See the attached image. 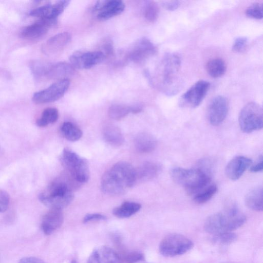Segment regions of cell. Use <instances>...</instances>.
<instances>
[{"label":"cell","mask_w":263,"mask_h":263,"mask_svg":"<svg viewBox=\"0 0 263 263\" xmlns=\"http://www.w3.org/2000/svg\"><path fill=\"white\" fill-rule=\"evenodd\" d=\"M237 239V235L232 232H224L214 235V242L222 245H229L234 242Z\"/></svg>","instance_id":"cell-34"},{"label":"cell","mask_w":263,"mask_h":263,"mask_svg":"<svg viewBox=\"0 0 263 263\" xmlns=\"http://www.w3.org/2000/svg\"><path fill=\"white\" fill-rule=\"evenodd\" d=\"M217 187L215 184H210L194 194L193 200L198 204L206 203L216 194Z\"/></svg>","instance_id":"cell-30"},{"label":"cell","mask_w":263,"mask_h":263,"mask_svg":"<svg viewBox=\"0 0 263 263\" xmlns=\"http://www.w3.org/2000/svg\"><path fill=\"white\" fill-rule=\"evenodd\" d=\"M181 60L175 53H166L163 57L160 69V83L164 91L168 95L175 94L179 91V72Z\"/></svg>","instance_id":"cell-5"},{"label":"cell","mask_w":263,"mask_h":263,"mask_svg":"<svg viewBox=\"0 0 263 263\" xmlns=\"http://www.w3.org/2000/svg\"><path fill=\"white\" fill-rule=\"evenodd\" d=\"M105 141L113 146H120L124 142V136L121 130L115 126H108L104 128L103 132Z\"/></svg>","instance_id":"cell-25"},{"label":"cell","mask_w":263,"mask_h":263,"mask_svg":"<svg viewBox=\"0 0 263 263\" xmlns=\"http://www.w3.org/2000/svg\"><path fill=\"white\" fill-rule=\"evenodd\" d=\"M246 221L245 215L236 206L232 205L210 215L204 222V228L208 233L215 235L232 232L242 226Z\"/></svg>","instance_id":"cell-2"},{"label":"cell","mask_w":263,"mask_h":263,"mask_svg":"<svg viewBox=\"0 0 263 263\" xmlns=\"http://www.w3.org/2000/svg\"><path fill=\"white\" fill-rule=\"evenodd\" d=\"M70 263H77V262L75 260H72Z\"/></svg>","instance_id":"cell-43"},{"label":"cell","mask_w":263,"mask_h":263,"mask_svg":"<svg viewBox=\"0 0 263 263\" xmlns=\"http://www.w3.org/2000/svg\"><path fill=\"white\" fill-rule=\"evenodd\" d=\"M59 118L58 110L53 107L45 109L36 121L37 126L44 127L55 123Z\"/></svg>","instance_id":"cell-28"},{"label":"cell","mask_w":263,"mask_h":263,"mask_svg":"<svg viewBox=\"0 0 263 263\" xmlns=\"http://www.w3.org/2000/svg\"><path fill=\"white\" fill-rule=\"evenodd\" d=\"M125 7L122 1L105 0L98 1L94 6V10L98 12V18L105 21L121 14Z\"/></svg>","instance_id":"cell-15"},{"label":"cell","mask_w":263,"mask_h":263,"mask_svg":"<svg viewBox=\"0 0 263 263\" xmlns=\"http://www.w3.org/2000/svg\"><path fill=\"white\" fill-rule=\"evenodd\" d=\"M57 20L40 19L35 23L24 27L20 31V36L27 40L36 41L44 37L49 29L56 24Z\"/></svg>","instance_id":"cell-14"},{"label":"cell","mask_w":263,"mask_h":263,"mask_svg":"<svg viewBox=\"0 0 263 263\" xmlns=\"http://www.w3.org/2000/svg\"><path fill=\"white\" fill-rule=\"evenodd\" d=\"M209 88L208 81L199 80L196 82L182 95L181 103L192 108L198 107L206 96Z\"/></svg>","instance_id":"cell-10"},{"label":"cell","mask_w":263,"mask_h":263,"mask_svg":"<svg viewBox=\"0 0 263 263\" xmlns=\"http://www.w3.org/2000/svg\"><path fill=\"white\" fill-rule=\"evenodd\" d=\"M121 258L127 263H136L142 260L144 255L140 252L132 251L123 254Z\"/></svg>","instance_id":"cell-36"},{"label":"cell","mask_w":263,"mask_h":263,"mask_svg":"<svg viewBox=\"0 0 263 263\" xmlns=\"http://www.w3.org/2000/svg\"><path fill=\"white\" fill-rule=\"evenodd\" d=\"M156 46L147 38L138 40L129 50L127 56L130 61L139 63L145 61L156 54Z\"/></svg>","instance_id":"cell-13"},{"label":"cell","mask_w":263,"mask_h":263,"mask_svg":"<svg viewBox=\"0 0 263 263\" xmlns=\"http://www.w3.org/2000/svg\"><path fill=\"white\" fill-rule=\"evenodd\" d=\"M69 85L70 81L68 79L60 80L48 88L34 93L32 100L36 104L54 102L64 96Z\"/></svg>","instance_id":"cell-9"},{"label":"cell","mask_w":263,"mask_h":263,"mask_svg":"<svg viewBox=\"0 0 263 263\" xmlns=\"http://www.w3.org/2000/svg\"><path fill=\"white\" fill-rule=\"evenodd\" d=\"M141 207V204L138 203L126 201L115 208L112 211V213L118 218H128L138 212Z\"/></svg>","instance_id":"cell-26"},{"label":"cell","mask_w":263,"mask_h":263,"mask_svg":"<svg viewBox=\"0 0 263 263\" xmlns=\"http://www.w3.org/2000/svg\"><path fill=\"white\" fill-rule=\"evenodd\" d=\"M137 182L135 168L129 163L119 162L103 175L101 186L102 191L110 195L125 193Z\"/></svg>","instance_id":"cell-1"},{"label":"cell","mask_w":263,"mask_h":263,"mask_svg":"<svg viewBox=\"0 0 263 263\" xmlns=\"http://www.w3.org/2000/svg\"><path fill=\"white\" fill-rule=\"evenodd\" d=\"M193 241L186 236L177 233L166 235L161 241L159 250L162 255L172 257L182 255L192 249Z\"/></svg>","instance_id":"cell-8"},{"label":"cell","mask_w":263,"mask_h":263,"mask_svg":"<svg viewBox=\"0 0 263 263\" xmlns=\"http://www.w3.org/2000/svg\"><path fill=\"white\" fill-rule=\"evenodd\" d=\"M252 160L242 156H236L231 159L226 165L227 176L233 181L239 179L247 168L250 167Z\"/></svg>","instance_id":"cell-17"},{"label":"cell","mask_w":263,"mask_h":263,"mask_svg":"<svg viewBox=\"0 0 263 263\" xmlns=\"http://www.w3.org/2000/svg\"><path fill=\"white\" fill-rule=\"evenodd\" d=\"M61 131L65 138L70 141L79 140L83 135L82 130L70 122H64L61 127Z\"/></svg>","instance_id":"cell-29"},{"label":"cell","mask_w":263,"mask_h":263,"mask_svg":"<svg viewBox=\"0 0 263 263\" xmlns=\"http://www.w3.org/2000/svg\"><path fill=\"white\" fill-rule=\"evenodd\" d=\"M171 176L190 195H194L211 183V175L200 168L175 167L171 171Z\"/></svg>","instance_id":"cell-4"},{"label":"cell","mask_w":263,"mask_h":263,"mask_svg":"<svg viewBox=\"0 0 263 263\" xmlns=\"http://www.w3.org/2000/svg\"><path fill=\"white\" fill-rule=\"evenodd\" d=\"M245 14L249 17L261 20L262 18V5L259 3L251 5L246 9Z\"/></svg>","instance_id":"cell-35"},{"label":"cell","mask_w":263,"mask_h":263,"mask_svg":"<svg viewBox=\"0 0 263 263\" xmlns=\"http://www.w3.org/2000/svg\"><path fill=\"white\" fill-rule=\"evenodd\" d=\"M122 259L112 248L100 246L95 249L89 256L87 263H121Z\"/></svg>","instance_id":"cell-18"},{"label":"cell","mask_w":263,"mask_h":263,"mask_svg":"<svg viewBox=\"0 0 263 263\" xmlns=\"http://www.w3.org/2000/svg\"><path fill=\"white\" fill-rule=\"evenodd\" d=\"M262 155L258 158L256 163L250 167V172L252 173H258L262 172L263 169V159Z\"/></svg>","instance_id":"cell-40"},{"label":"cell","mask_w":263,"mask_h":263,"mask_svg":"<svg viewBox=\"0 0 263 263\" xmlns=\"http://www.w3.org/2000/svg\"><path fill=\"white\" fill-rule=\"evenodd\" d=\"M69 1H60L53 4H46L32 10L29 15L40 19L57 20L68 6Z\"/></svg>","instance_id":"cell-16"},{"label":"cell","mask_w":263,"mask_h":263,"mask_svg":"<svg viewBox=\"0 0 263 263\" xmlns=\"http://www.w3.org/2000/svg\"><path fill=\"white\" fill-rule=\"evenodd\" d=\"M105 58V54L101 51H78L71 54L69 60L74 68L87 69L99 64Z\"/></svg>","instance_id":"cell-11"},{"label":"cell","mask_w":263,"mask_h":263,"mask_svg":"<svg viewBox=\"0 0 263 263\" xmlns=\"http://www.w3.org/2000/svg\"><path fill=\"white\" fill-rule=\"evenodd\" d=\"M73 198L71 184L60 177L51 182L39 196L40 201L50 209L60 210L67 206Z\"/></svg>","instance_id":"cell-3"},{"label":"cell","mask_w":263,"mask_h":263,"mask_svg":"<svg viewBox=\"0 0 263 263\" xmlns=\"http://www.w3.org/2000/svg\"><path fill=\"white\" fill-rule=\"evenodd\" d=\"M163 5L166 10L174 11L178 9L180 5V3L177 1H166L163 3Z\"/></svg>","instance_id":"cell-41"},{"label":"cell","mask_w":263,"mask_h":263,"mask_svg":"<svg viewBox=\"0 0 263 263\" xmlns=\"http://www.w3.org/2000/svg\"><path fill=\"white\" fill-rule=\"evenodd\" d=\"M106 219V217L102 214L98 213L88 214L83 218L84 223H87L91 221L95 220H104Z\"/></svg>","instance_id":"cell-39"},{"label":"cell","mask_w":263,"mask_h":263,"mask_svg":"<svg viewBox=\"0 0 263 263\" xmlns=\"http://www.w3.org/2000/svg\"><path fill=\"white\" fill-rule=\"evenodd\" d=\"M64 220L62 210L50 209L43 216L41 228L46 235H50L62 224Z\"/></svg>","instance_id":"cell-19"},{"label":"cell","mask_w":263,"mask_h":263,"mask_svg":"<svg viewBox=\"0 0 263 263\" xmlns=\"http://www.w3.org/2000/svg\"><path fill=\"white\" fill-rule=\"evenodd\" d=\"M132 111V106L122 104H115L109 108L108 113L111 119L119 120L126 117Z\"/></svg>","instance_id":"cell-31"},{"label":"cell","mask_w":263,"mask_h":263,"mask_svg":"<svg viewBox=\"0 0 263 263\" xmlns=\"http://www.w3.org/2000/svg\"><path fill=\"white\" fill-rule=\"evenodd\" d=\"M238 122L240 129L245 133L262 129L263 112L261 106L253 102L246 104L239 113Z\"/></svg>","instance_id":"cell-7"},{"label":"cell","mask_w":263,"mask_h":263,"mask_svg":"<svg viewBox=\"0 0 263 263\" xmlns=\"http://www.w3.org/2000/svg\"><path fill=\"white\" fill-rule=\"evenodd\" d=\"M61 162L71 177L79 183L86 182L89 178L87 160L68 148L63 149Z\"/></svg>","instance_id":"cell-6"},{"label":"cell","mask_w":263,"mask_h":263,"mask_svg":"<svg viewBox=\"0 0 263 263\" xmlns=\"http://www.w3.org/2000/svg\"><path fill=\"white\" fill-rule=\"evenodd\" d=\"M134 144L139 152L149 153L156 148L157 142L152 135L144 132L136 136L134 140Z\"/></svg>","instance_id":"cell-22"},{"label":"cell","mask_w":263,"mask_h":263,"mask_svg":"<svg viewBox=\"0 0 263 263\" xmlns=\"http://www.w3.org/2000/svg\"><path fill=\"white\" fill-rule=\"evenodd\" d=\"M208 73L213 78H219L226 72L225 62L220 58H214L209 60L206 64Z\"/></svg>","instance_id":"cell-27"},{"label":"cell","mask_w":263,"mask_h":263,"mask_svg":"<svg viewBox=\"0 0 263 263\" xmlns=\"http://www.w3.org/2000/svg\"><path fill=\"white\" fill-rule=\"evenodd\" d=\"M71 35L67 32H61L49 38L43 46V51L48 54L58 53L70 42Z\"/></svg>","instance_id":"cell-20"},{"label":"cell","mask_w":263,"mask_h":263,"mask_svg":"<svg viewBox=\"0 0 263 263\" xmlns=\"http://www.w3.org/2000/svg\"><path fill=\"white\" fill-rule=\"evenodd\" d=\"M229 111V102L222 96H216L210 101L208 108V118L213 126L220 125L226 119Z\"/></svg>","instance_id":"cell-12"},{"label":"cell","mask_w":263,"mask_h":263,"mask_svg":"<svg viewBox=\"0 0 263 263\" xmlns=\"http://www.w3.org/2000/svg\"><path fill=\"white\" fill-rule=\"evenodd\" d=\"M159 9L158 5L155 2L147 1L144 8L145 18L150 22H155L159 16Z\"/></svg>","instance_id":"cell-33"},{"label":"cell","mask_w":263,"mask_h":263,"mask_svg":"<svg viewBox=\"0 0 263 263\" xmlns=\"http://www.w3.org/2000/svg\"><path fill=\"white\" fill-rule=\"evenodd\" d=\"M9 194L5 191L0 189V213L6 211L9 204Z\"/></svg>","instance_id":"cell-38"},{"label":"cell","mask_w":263,"mask_h":263,"mask_svg":"<svg viewBox=\"0 0 263 263\" xmlns=\"http://www.w3.org/2000/svg\"><path fill=\"white\" fill-rule=\"evenodd\" d=\"M18 263H46L43 260L35 257H25L21 259Z\"/></svg>","instance_id":"cell-42"},{"label":"cell","mask_w":263,"mask_h":263,"mask_svg":"<svg viewBox=\"0 0 263 263\" xmlns=\"http://www.w3.org/2000/svg\"><path fill=\"white\" fill-rule=\"evenodd\" d=\"M50 64L42 61H32L30 64V67L34 77L41 79L46 77L48 68Z\"/></svg>","instance_id":"cell-32"},{"label":"cell","mask_w":263,"mask_h":263,"mask_svg":"<svg viewBox=\"0 0 263 263\" xmlns=\"http://www.w3.org/2000/svg\"><path fill=\"white\" fill-rule=\"evenodd\" d=\"M136 170V180L145 182L154 178L160 171V166L155 163L146 162Z\"/></svg>","instance_id":"cell-23"},{"label":"cell","mask_w":263,"mask_h":263,"mask_svg":"<svg viewBox=\"0 0 263 263\" xmlns=\"http://www.w3.org/2000/svg\"><path fill=\"white\" fill-rule=\"evenodd\" d=\"M74 72V68L71 64L61 62L54 64H50L45 78L50 79H66L67 77L72 75Z\"/></svg>","instance_id":"cell-21"},{"label":"cell","mask_w":263,"mask_h":263,"mask_svg":"<svg viewBox=\"0 0 263 263\" xmlns=\"http://www.w3.org/2000/svg\"><path fill=\"white\" fill-rule=\"evenodd\" d=\"M248 40L245 37H238L236 38L232 45V50L236 52H241L246 48Z\"/></svg>","instance_id":"cell-37"},{"label":"cell","mask_w":263,"mask_h":263,"mask_svg":"<svg viewBox=\"0 0 263 263\" xmlns=\"http://www.w3.org/2000/svg\"><path fill=\"white\" fill-rule=\"evenodd\" d=\"M262 189L257 187L250 190L246 195L245 202L250 209L255 211L262 210Z\"/></svg>","instance_id":"cell-24"}]
</instances>
